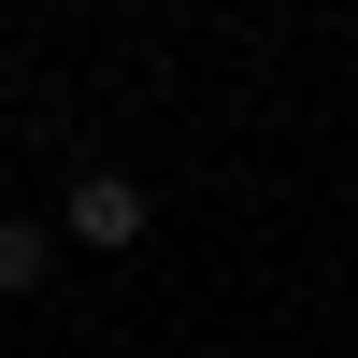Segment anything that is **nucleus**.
Listing matches in <instances>:
<instances>
[{"mask_svg":"<svg viewBox=\"0 0 358 358\" xmlns=\"http://www.w3.org/2000/svg\"><path fill=\"white\" fill-rule=\"evenodd\" d=\"M143 229H158V215H143V187H129V172H86V187H72V215H57V244H86V258H129Z\"/></svg>","mask_w":358,"mask_h":358,"instance_id":"1","label":"nucleus"},{"mask_svg":"<svg viewBox=\"0 0 358 358\" xmlns=\"http://www.w3.org/2000/svg\"><path fill=\"white\" fill-rule=\"evenodd\" d=\"M43 258H57L43 215H0V287H43Z\"/></svg>","mask_w":358,"mask_h":358,"instance_id":"2","label":"nucleus"}]
</instances>
